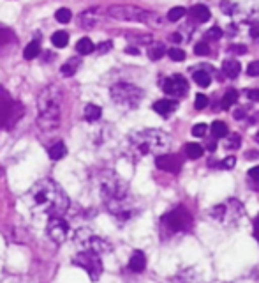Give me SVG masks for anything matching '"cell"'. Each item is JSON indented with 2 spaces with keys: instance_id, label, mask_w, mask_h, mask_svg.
I'll list each match as a JSON object with an SVG mask.
<instances>
[{
  "instance_id": "6da1fadb",
  "label": "cell",
  "mask_w": 259,
  "mask_h": 283,
  "mask_svg": "<svg viewBox=\"0 0 259 283\" xmlns=\"http://www.w3.org/2000/svg\"><path fill=\"white\" fill-rule=\"evenodd\" d=\"M99 191L108 213L118 220L120 223H127L132 218L138 216L139 204L136 196L131 193L127 182L122 181L113 172H104L100 175Z\"/></svg>"
},
{
  "instance_id": "7a4b0ae2",
  "label": "cell",
  "mask_w": 259,
  "mask_h": 283,
  "mask_svg": "<svg viewBox=\"0 0 259 283\" xmlns=\"http://www.w3.org/2000/svg\"><path fill=\"white\" fill-rule=\"evenodd\" d=\"M27 204L32 211L46 216H64L69 209V198L66 191L51 179L37 181L27 193Z\"/></svg>"
},
{
  "instance_id": "3957f363",
  "label": "cell",
  "mask_w": 259,
  "mask_h": 283,
  "mask_svg": "<svg viewBox=\"0 0 259 283\" xmlns=\"http://www.w3.org/2000/svg\"><path fill=\"white\" fill-rule=\"evenodd\" d=\"M171 145V138L161 130H141L129 135L127 138V156L134 161L145 156H161Z\"/></svg>"
},
{
  "instance_id": "277c9868",
  "label": "cell",
  "mask_w": 259,
  "mask_h": 283,
  "mask_svg": "<svg viewBox=\"0 0 259 283\" xmlns=\"http://www.w3.org/2000/svg\"><path fill=\"white\" fill-rule=\"evenodd\" d=\"M64 92L59 85L51 84L39 92L37 98V126L41 131H55L60 126Z\"/></svg>"
},
{
  "instance_id": "5b68a950",
  "label": "cell",
  "mask_w": 259,
  "mask_h": 283,
  "mask_svg": "<svg viewBox=\"0 0 259 283\" xmlns=\"http://www.w3.org/2000/svg\"><path fill=\"white\" fill-rule=\"evenodd\" d=\"M194 227V218L190 211L183 206H178L171 209L170 213L163 214L159 221V230L161 239L163 241H171L180 235H185L192 230Z\"/></svg>"
},
{
  "instance_id": "8992f818",
  "label": "cell",
  "mask_w": 259,
  "mask_h": 283,
  "mask_svg": "<svg viewBox=\"0 0 259 283\" xmlns=\"http://www.w3.org/2000/svg\"><path fill=\"white\" fill-rule=\"evenodd\" d=\"M108 16L120 21H138L148 27H163V18L152 11H145L136 6H111L108 9Z\"/></svg>"
},
{
  "instance_id": "52a82bcc",
  "label": "cell",
  "mask_w": 259,
  "mask_h": 283,
  "mask_svg": "<svg viewBox=\"0 0 259 283\" xmlns=\"http://www.w3.org/2000/svg\"><path fill=\"white\" fill-rule=\"evenodd\" d=\"M243 213H245V209H243L242 202L236 198H229L212 207L210 218L222 227H236L243 218Z\"/></svg>"
},
{
  "instance_id": "ba28073f",
  "label": "cell",
  "mask_w": 259,
  "mask_h": 283,
  "mask_svg": "<svg viewBox=\"0 0 259 283\" xmlns=\"http://www.w3.org/2000/svg\"><path fill=\"white\" fill-rule=\"evenodd\" d=\"M110 94L117 106H120V108H124V110H134L139 106L145 92H143L138 85L120 82V84H115L113 87H111Z\"/></svg>"
},
{
  "instance_id": "9c48e42d",
  "label": "cell",
  "mask_w": 259,
  "mask_h": 283,
  "mask_svg": "<svg viewBox=\"0 0 259 283\" xmlns=\"http://www.w3.org/2000/svg\"><path fill=\"white\" fill-rule=\"evenodd\" d=\"M25 108L20 101H14L9 92L0 87V128L4 130H13L20 119L23 117Z\"/></svg>"
},
{
  "instance_id": "30bf717a",
  "label": "cell",
  "mask_w": 259,
  "mask_h": 283,
  "mask_svg": "<svg viewBox=\"0 0 259 283\" xmlns=\"http://www.w3.org/2000/svg\"><path fill=\"white\" fill-rule=\"evenodd\" d=\"M73 264L78 267H81L83 271H86V274H88L92 281L99 280L100 274H102V271H104L100 255L95 252H88V250H81V252L73 259Z\"/></svg>"
},
{
  "instance_id": "8fae6325",
  "label": "cell",
  "mask_w": 259,
  "mask_h": 283,
  "mask_svg": "<svg viewBox=\"0 0 259 283\" xmlns=\"http://www.w3.org/2000/svg\"><path fill=\"white\" fill-rule=\"evenodd\" d=\"M74 239H76L78 246H81L83 250H88V252H95V253H99V255H102V253H106L111 250L110 242H108L106 239L92 234V232L86 230V228H81Z\"/></svg>"
},
{
  "instance_id": "7c38bea8",
  "label": "cell",
  "mask_w": 259,
  "mask_h": 283,
  "mask_svg": "<svg viewBox=\"0 0 259 283\" xmlns=\"http://www.w3.org/2000/svg\"><path fill=\"white\" fill-rule=\"evenodd\" d=\"M161 89L164 91V94L171 96V98H182L189 91V82L182 74H171L161 82Z\"/></svg>"
},
{
  "instance_id": "4fadbf2b",
  "label": "cell",
  "mask_w": 259,
  "mask_h": 283,
  "mask_svg": "<svg viewBox=\"0 0 259 283\" xmlns=\"http://www.w3.org/2000/svg\"><path fill=\"white\" fill-rule=\"evenodd\" d=\"M49 239L57 245H62L69 237V225L62 216H51L48 220V227H46Z\"/></svg>"
},
{
  "instance_id": "5bb4252c",
  "label": "cell",
  "mask_w": 259,
  "mask_h": 283,
  "mask_svg": "<svg viewBox=\"0 0 259 283\" xmlns=\"http://www.w3.org/2000/svg\"><path fill=\"white\" fill-rule=\"evenodd\" d=\"M156 165L159 170L170 172V174H178L180 168H182V159L176 154H161V156H156Z\"/></svg>"
},
{
  "instance_id": "9a60e30c",
  "label": "cell",
  "mask_w": 259,
  "mask_h": 283,
  "mask_svg": "<svg viewBox=\"0 0 259 283\" xmlns=\"http://www.w3.org/2000/svg\"><path fill=\"white\" fill-rule=\"evenodd\" d=\"M168 283H204V280L194 267H187V269L176 273L175 276H171Z\"/></svg>"
},
{
  "instance_id": "2e32d148",
  "label": "cell",
  "mask_w": 259,
  "mask_h": 283,
  "mask_svg": "<svg viewBox=\"0 0 259 283\" xmlns=\"http://www.w3.org/2000/svg\"><path fill=\"white\" fill-rule=\"evenodd\" d=\"M189 16H190V21H196V23L199 25V23H204V21L210 20L212 13L206 6H203V4H196V6L190 7Z\"/></svg>"
},
{
  "instance_id": "e0dca14e",
  "label": "cell",
  "mask_w": 259,
  "mask_h": 283,
  "mask_svg": "<svg viewBox=\"0 0 259 283\" xmlns=\"http://www.w3.org/2000/svg\"><path fill=\"white\" fill-rule=\"evenodd\" d=\"M212 67H206V66H201V67H196V69L192 71V80L196 82L199 87H208V85L212 84Z\"/></svg>"
},
{
  "instance_id": "ac0fdd59",
  "label": "cell",
  "mask_w": 259,
  "mask_h": 283,
  "mask_svg": "<svg viewBox=\"0 0 259 283\" xmlns=\"http://www.w3.org/2000/svg\"><path fill=\"white\" fill-rule=\"evenodd\" d=\"M100 14L97 7H92V9H86L80 14V25L83 28H93L99 21Z\"/></svg>"
},
{
  "instance_id": "d6986e66",
  "label": "cell",
  "mask_w": 259,
  "mask_h": 283,
  "mask_svg": "<svg viewBox=\"0 0 259 283\" xmlns=\"http://www.w3.org/2000/svg\"><path fill=\"white\" fill-rule=\"evenodd\" d=\"M152 108H153V112H157L159 115L168 117V115H171L176 108H178V103L173 101V99H159V101L153 103Z\"/></svg>"
},
{
  "instance_id": "ffe728a7",
  "label": "cell",
  "mask_w": 259,
  "mask_h": 283,
  "mask_svg": "<svg viewBox=\"0 0 259 283\" xmlns=\"http://www.w3.org/2000/svg\"><path fill=\"white\" fill-rule=\"evenodd\" d=\"M146 267V257L143 252H134L131 257V260H129V269L132 271V273H143Z\"/></svg>"
},
{
  "instance_id": "44dd1931",
  "label": "cell",
  "mask_w": 259,
  "mask_h": 283,
  "mask_svg": "<svg viewBox=\"0 0 259 283\" xmlns=\"http://www.w3.org/2000/svg\"><path fill=\"white\" fill-rule=\"evenodd\" d=\"M83 117L86 123H95V120H99L102 117V108L93 105V103H88L83 108Z\"/></svg>"
},
{
  "instance_id": "7402d4cb",
  "label": "cell",
  "mask_w": 259,
  "mask_h": 283,
  "mask_svg": "<svg viewBox=\"0 0 259 283\" xmlns=\"http://www.w3.org/2000/svg\"><path fill=\"white\" fill-rule=\"evenodd\" d=\"M240 69H242V67H240V62L235 59H228L222 64V73L228 78H236L240 74Z\"/></svg>"
},
{
  "instance_id": "603a6c76",
  "label": "cell",
  "mask_w": 259,
  "mask_h": 283,
  "mask_svg": "<svg viewBox=\"0 0 259 283\" xmlns=\"http://www.w3.org/2000/svg\"><path fill=\"white\" fill-rule=\"evenodd\" d=\"M66 154H67V147H66V143H64V142L51 143V145H49V149H48V156L51 157L53 161L62 159V157H66Z\"/></svg>"
},
{
  "instance_id": "cb8c5ba5",
  "label": "cell",
  "mask_w": 259,
  "mask_h": 283,
  "mask_svg": "<svg viewBox=\"0 0 259 283\" xmlns=\"http://www.w3.org/2000/svg\"><path fill=\"white\" fill-rule=\"evenodd\" d=\"M80 66H81V60L78 59V57H74V59H69L67 62H64L60 71H62L64 76H73V74H76V71L80 69Z\"/></svg>"
},
{
  "instance_id": "d4e9b609",
  "label": "cell",
  "mask_w": 259,
  "mask_h": 283,
  "mask_svg": "<svg viewBox=\"0 0 259 283\" xmlns=\"http://www.w3.org/2000/svg\"><path fill=\"white\" fill-rule=\"evenodd\" d=\"M236 101H238V92H236L235 89H228L226 94H224V98H222V101H221V108L229 110Z\"/></svg>"
},
{
  "instance_id": "484cf974",
  "label": "cell",
  "mask_w": 259,
  "mask_h": 283,
  "mask_svg": "<svg viewBox=\"0 0 259 283\" xmlns=\"http://www.w3.org/2000/svg\"><path fill=\"white\" fill-rule=\"evenodd\" d=\"M166 53V48H164L163 43H152L148 46V59L150 60H161Z\"/></svg>"
},
{
  "instance_id": "4316f807",
  "label": "cell",
  "mask_w": 259,
  "mask_h": 283,
  "mask_svg": "<svg viewBox=\"0 0 259 283\" xmlns=\"http://www.w3.org/2000/svg\"><path fill=\"white\" fill-rule=\"evenodd\" d=\"M39 53H41V45H39L37 39L32 41V43H28L23 50V57L27 60H32V59H35V57H39Z\"/></svg>"
},
{
  "instance_id": "83f0119b",
  "label": "cell",
  "mask_w": 259,
  "mask_h": 283,
  "mask_svg": "<svg viewBox=\"0 0 259 283\" xmlns=\"http://www.w3.org/2000/svg\"><path fill=\"white\" fill-rule=\"evenodd\" d=\"M93 50H95V46H93L92 39H88V37H81L80 41L76 43V52L80 53V55H90Z\"/></svg>"
},
{
  "instance_id": "f1b7e54d",
  "label": "cell",
  "mask_w": 259,
  "mask_h": 283,
  "mask_svg": "<svg viewBox=\"0 0 259 283\" xmlns=\"http://www.w3.org/2000/svg\"><path fill=\"white\" fill-rule=\"evenodd\" d=\"M203 147L199 145V143H187L185 145V156L189 157V159H199L201 156H203Z\"/></svg>"
},
{
  "instance_id": "f546056e",
  "label": "cell",
  "mask_w": 259,
  "mask_h": 283,
  "mask_svg": "<svg viewBox=\"0 0 259 283\" xmlns=\"http://www.w3.org/2000/svg\"><path fill=\"white\" fill-rule=\"evenodd\" d=\"M51 43H53V46H57V48H66L67 43H69V34H67L66 30L55 32V34L51 35Z\"/></svg>"
},
{
  "instance_id": "4dcf8cb0",
  "label": "cell",
  "mask_w": 259,
  "mask_h": 283,
  "mask_svg": "<svg viewBox=\"0 0 259 283\" xmlns=\"http://www.w3.org/2000/svg\"><path fill=\"white\" fill-rule=\"evenodd\" d=\"M208 130L212 131V135H214V138H224L226 135H228V126H226L222 120H215L214 124H212Z\"/></svg>"
},
{
  "instance_id": "1f68e13d",
  "label": "cell",
  "mask_w": 259,
  "mask_h": 283,
  "mask_svg": "<svg viewBox=\"0 0 259 283\" xmlns=\"http://www.w3.org/2000/svg\"><path fill=\"white\" fill-rule=\"evenodd\" d=\"M14 39H16L14 32L11 30L9 27H4V25H0V46H7L9 43H13Z\"/></svg>"
},
{
  "instance_id": "d6a6232c",
  "label": "cell",
  "mask_w": 259,
  "mask_h": 283,
  "mask_svg": "<svg viewBox=\"0 0 259 283\" xmlns=\"http://www.w3.org/2000/svg\"><path fill=\"white\" fill-rule=\"evenodd\" d=\"M226 140H224V147L226 149H229V150H233V149H238L240 147V143H242V138H240V135H236V133H231V135H226Z\"/></svg>"
},
{
  "instance_id": "836d02e7",
  "label": "cell",
  "mask_w": 259,
  "mask_h": 283,
  "mask_svg": "<svg viewBox=\"0 0 259 283\" xmlns=\"http://www.w3.org/2000/svg\"><path fill=\"white\" fill-rule=\"evenodd\" d=\"M71 18H73V13H71V9H67V7H60L55 13V20L59 21V23H69Z\"/></svg>"
},
{
  "instance_id": "e575fe53",
  "label": "cell",
  "mask_w": 259,
  "mask_h": 283,
  "mask_svg": "<svg viewBox=\"0 0 259 283\" xmlns=\"http://www.w3.org/2000/svg\"><path fill=\"white\" fill-rule=\"evenodd\" d=\"M183 16H185V7H182V6L173 7V9H170V13H168V20L170 21H178V20H182Z\"/></svg>"
},
{
  "instance_id": "d590c367",
  "label": "cell",
  "mask_w": 259,
  "mask_h": 283,
  "mask_svg": "<svg viewBox=\"0 0 259 283\" xmlns=\"http://www.w3.org/2000/svg\"><path fill=\"white\" fill-rule=\"evenodd\" d=\"M168 55H170L171 60H175V62H182V60H185V52H183L182 48H171L168 50Z\"/></svg>"
},
{
  "instance_id": "8d00e7d4",
  "label": "cell",
  "mask_w": 259,
  "mask_h": 283,
  "mask_svg": "<svg viewBox=\"0 0 259 283\" xmlns=\"http://www.w3.org/2000/svg\"><path fill=\"white\" fill-rule=\"evenodd\" d=\"M236 9H238V6L233 4V2H229V0H222L221 2V11L224 14H229V16H231V14L236 13Z\"/></svg>"
},
{
  "instance_id": "74e56055",
  "label": "cell",
  "mask_w": 259,
  "mask_h": 283,
  "mask_svg": "<svg viewBox=\"0 0 259 283\" xmlns=\"http://www.w3.org/2000/svg\"><path fill=\"white\" fill-rule=\"evenodd\" d=\"M204 37H206V41H217V39L222 37V28L221 27H212L210 30L204 34Z\"/></svg>"
},
{
  "instance_id": "f35d334b",
  "label": "cell",
  "mask_w": 259,
  "mask_h": 283,
  "mask_svg": "<svg viewBox=\"0 0 259 283\" xmlns=\"http://www.w3.org/2000/svg\"><path fill=\"white\" fill-rule=\"evenodd\" d=\"M249 32L252 39H259V18H252L249 21Z\"/></svg>"
},
{
  "instance_id": "ab89813d",
  "label": "cell",
  "mask_w": 259,
  "mask_h": 283,
  "mask_svg": "<svg viewBox=\"0 0 259 283\" xmlns=\"http://www.w3.org/2000/svg\"><path fill=\"white\" fill-rule=\"evenodd\" d=\"M194 52H196V55H208L210 53V46H208V43L206 41H201V43H197L196 46H194Z\"/></svg>"
},
{
  "instance_id": "60d3db41",
  "label": "cell",
  "mask_w": 259,
  "mask_h": 283,
  "mask_svg": "<svg viewBox=\"0 0 259 283\" xmlns=\"http://www.w3.org/2000/svg\"><path fill=\"white\" fill-rule=\"evenodd\" d=\"M206 131H208V126L206 124H196V126L192 128V131H190V133L194 135V137H204V135H206Z\"/></svg>"
},
{
  "instance_id": "b9f144b4",
  "label": "cell",
  "mask_w": 259,
  "mask_h": 283,
  "mask_svg": "<svg viewBox=\"0 0 259 283\" xmlns=\"http://www.w3.org/2000/svg\"><path fill=\"white\" fill-rule=\"evenodd\" d=\"M194 105H196L197 110L206 108V106H208V98L204 94H196V103H194Z\"/></svg>"
},
{
  "instance_id": "7bdbcfd3",
  "label": "cell",
  "mask_w": 259,
  "mask_h": 283,
  "mask_svg": "<svg viewBox=\"0 0 259 283\" xmlns=\"http://www.w3.org/2000/svg\"><path fill=\"white\" fill-rule=\"evenodd\" d=\"M247 74L252 78L259 76V60H254V62L249 64V67H247Z\"/></svg>"
},
{
  "instance_id": "ee69618b",
  "label": "cell",
  "mask_w": 259,
  "mask_h": 283,
  "mask_svg": "<svg viewBox=\"0 0 259 283\" xmlns=\"http://www.w3.org/2000/svg\"><path fill=\"white\" fill-rule=\"evenodd\" d=\"M229 53H235V55H243V53H247V46L245 45H231L228 48Z\"/></svg>"
},
{
  "instance_id": "f6af8a7d",
  "label": "cell",
  "mask_w": 259,
  "mask_h": 283,
  "mask_svg": "<svg viewBox=\"0 0 259 283\" xmlns=\"http://www.w3.org/2000/svg\"><path fill=\"white\" fill-rule=\"evenodd\" d=\"M235 165H236V157L235 156H228L224 161H221V163H219V167L226 168V170H229V168H233Z\"/></svg>"
},
{
  "instance_id": "bcb514c9",
  "label": "cell",
  "mask_w": 259,
  "mask_h": 283,
  "mask_svg": "<svg viewBox=\"0 0 259 283\" xmlns=\"http://www.w3.org/2000/svg\"><path fill=\"white\" fill-rule=\"evenodd\" d=\"M111 48H113V43H111V41H104V43H100V45L97 46V52H99L100 55H104V53H108Z\"/></svg>"
},
{
  "instance_id": "7dc6e473",
  "label": "cell",
  "mask_w": 259,
  "mask_h": 283,
  "mask_svg": "<svg viewBox=\"0 0 259 283\" xmlns=\"http://www.w3.org/2000/svg\"><path fill=\"white\" fill-rule=\"evenodd\" d=\"M245 96H247V99H250V101H259V89H247Z\"/></svg>"
},
{
  "instance_id": "c3c4849f",
  "label": "cell",
  "mask_w": 259,
  "mask_h": 283,
  "mask_svg": "<svg viewBox=\"0 0 259 283\" xmlns=\"http://www.w3.org/2000/svg\"><path fill=\"white\" fill-rule=\"evenodd\" d=\"M249 179L254 182V184H259V167H254L249 170Z\"/></svg>"
},
{
  "instance_id": "681fc988",
  "label": "cell",
  "mask_w": 259,
  "mask_h": 283,
  "mask_svg": "<svg viewBox=\"0 0 259 283\" xmlns=\"http://www.w3.org/2000/svg\"><path fill=\"white\" fill-rule=\"evenodd\" d=\"M254 237H256L259 242V214L254 218Z\"/></svg>"
},
{
  "instance_id": "f907efd6",
  "label": "cell",
  "mask_w": 259,
  "mask_h": 283,
  "mask_svg": "<svg viewBox=\"0 0 259 283\" xmlns=\"http://www.w3.org/2000/svg\"><path fill=\"white\" fill-rule=\"evenodd\" d=\"M243 117H245V110H243V108H236L235 110V119L236 120H242Z\"/></svg>"
},
{
  "instance_id": "816d5d0a",
  "label": "cell",
  "mask_w": 259,
  "mask_h": 283,
  "mask_svg": "<svg viewBox=\"0 0 259 283\" xmlns=\"http://www.w3.org/2000/svg\"><path fill=\"white\" fill-rule=\"evenodd\" d=\"M125 53H129V55H139V50L138 48H132V46H129V48H125Z\"/></svg>"
},
{
  "instance_id": "f5cc1de1",
  "label": "cell",
  "mask_w": 259,
  "mask_h": 283,
  "mask_svg": "<svg viewBox=\"0 0 259 283\" xmlns=\"http://www.w3.org/2000/svg\"><path fill=\"white\" fill-rule=\"evenodd\" d=\"M171 41L180 43V41H182V34H178V32H176V34H173V35H171Z\"/></svg>"
},
{
  "instance_id": "db71d44e",
  "label": "cell",
  "mask_w": 259,
  "mask_h": 283,
  "mask_svg": "<svg viewBox=\"0 0 259 283\" xmlns=\"http://www.w3.org/2000/svg\"><path fill=\"white\" fill-rule=\"evenodd\" d=\"M256 140H257V142H259V133H257V135H256Z\"/></svg>"
}]
</instances>
